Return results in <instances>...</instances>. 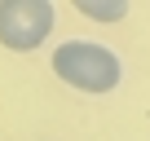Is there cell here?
Here are the masks:
<instances>
[{
	"label": "cell",
	"mask_w": 150,
	"mask_h": 141,
	"mask_svg": "<svg viewBox=\"0 0 150 141\" xmlns=\"http://www.w3.org/2000/svg\"><path fill=\"white\" fill-rule=\"evenodd\" d=\"M53 75L66 88H75V93L102 97V93H115L119 88L124 62H119L115 49H106L97 40H66V44L53 49Z\"/></svg>",
	"instance_id": "6da1fadb"
},
{
	"label": "cell",
	"mask_w": 150,
	"mask_h": 141,
	"mask_svg": "<svg viewBox=\"0 0 150 141\" xmlns=\"http://www.w3.org/2000/svg\"><path fill=\"white\" fill-rule=\"evenodd\" d=\"M57 27L53 0H0V44L9 53H35Z\"/></svg>",
	"instance_id": "7a4b0ae2"
},
{
	"label": "cell",
	"mask_w": 150,
	"mask_h": 141,
	"mask_svg": "<svg viewBox=\"0 0 150 141\" xmlns=\"http://www.w3.org/2000/svg\"><path fill=\"white\" fill-rule=\"evenodd\" d=\"M71 9H80L88 22H124L128 18V0H75Z\"/></svg>",
	"instance_id": "3957f363"
}]
</instances>
